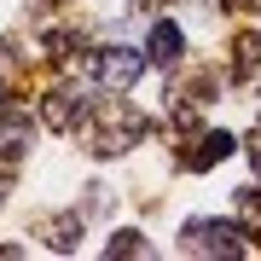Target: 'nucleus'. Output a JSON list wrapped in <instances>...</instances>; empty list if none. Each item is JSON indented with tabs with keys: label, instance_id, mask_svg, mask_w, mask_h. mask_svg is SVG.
<instances>
[{
	"label": "nucleus",
	"instance_id": "1",
	"mask_svg": "<svg viewBox=\"0 0 261 261\" xmlns=\"http://www.w3.org/2000/svg\"><path fill=\"white\" fill-rule=\"evenodd\" d=\"M232 238H238V232H232L226 221H221V226H209V221H192V226H186V250H215V255H238L244 244H232Z\"/></svg>",
	"mask_w": 261,
	"mask_h": 261
},
{
	"label": "nucleus",
	"instance_id": "2",
	"mask_svg": "<svg viewBox=\"0 0 261 261\" xmlns=\"http://www.w3.org/2000/svg\"><path fill=\"white\" fill-rule=\"evenodd\" d=\"M140 70H145V58L128 53V47H111V53L99 58V75H105L111 87H134V82H140Z\"/></svg>",
	"mask_w": 261,
	"mask_h": 261
},
{
	"label": "nucleus",
	"instance_id": "3",
	"mask_svg": "<svg viewBox=\"0 0 261 261\" xmlns=\"http://www.w3.org/2000/svg\"><path fill=\"white\" fill-rule=\"evenodd\" d=\"M180 47H186V41H180L174 23H157V29H151V58H157V64H180Z\"/></svg>",
	"mask_w": 261,
	"mask_h": 261
},
{
	"label": "nucleus",
	"instance_id": "4",
	"mask_svg": "<svg viewBox=\"0 0 261 261\" xmlns=\"http://www.w3.org/2000/svg\"><path fill=\"white\" fill-rule=\"evenodd\" d=\"M226 151H232V140H226V134H209V140H197V151H192V168H203V163H221Z\"/></svg>",
	"mask_w": 261,
	"mask_h": 261
},
{
	"label": "nucleus",
	"instance_id": "5",
	"mask_svg": "<svg viewBox=\"0 0 261 261\" xmlns=\"http://www.w3.org/2000/svg\"><path fill=\"white\" fill-rule=\"evenodd\" d=\"M238 64H244V70H255V64H261V41H255V35H244V41H238Z\"/></svg>",
	"mask_w": 261,
	"mask_h": 261
},
{
	"label": "nucleus",
	"instance_id": "6",
	"mask_svg": "<svg viewBox=\"0 0 261 261\" xmlns=\"http://www.w3.org/2000/svg\"><path fill=\"white\" fill-rule=\"evenodd\" d=\"M134 6H157V0H134Z\"/></svg>",
	"mask_w": 261,
	"mask_h": 261
}]
</instances>
